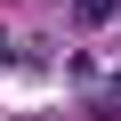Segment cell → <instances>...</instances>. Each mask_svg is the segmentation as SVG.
Segmentation results:
<instances>
[{
  "mask_svg": "<svg viewBox=\"0 0 121 121\" xmlns=\"http://www.w3.org/2000/svg\"><path fill=\"white\" fill-rule=\"evenodd\" d=\"M113 16H121V0H81V8H73V24H81V32H105Z\"/></svg>",
  "mask_w": 121,
  "mask_h": 121,
  "instance_id": "1",
  "label": "cell"
},
{
  "mask_svg": "<svg viewBox=\"0 0 121 121\" xmlns=\"http://www.w3.org/2000/svg\"><path fill=\"white\" fill-rule=\"evenodd\" d=\"M113 105H121V73H113Z\"/></svg>",
  "mask_w": 121,
  "mask_h": 121,
  "instance_id": "2",
  "label": "cell"
}]
</instances>
